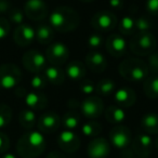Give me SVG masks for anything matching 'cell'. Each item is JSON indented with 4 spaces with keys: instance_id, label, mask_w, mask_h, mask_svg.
I'll use <instances>...</instances> for the list:
<instances>
[{
    "instance_id": "1",
    "label": "cell",
    "mask_w": 158,
    "mask_h": 158,
    "mask_svg": "<svg viewBox=\"0 0 158 158\" xmlns=\"http://www.w3.org/2000/svg\"><path fill=\"white\" fill-rule=\"evenodd\" d=\"M80 23L78 12L67 6H60L55 8L49 16V25L53 31L59 33H70L74 31Z\"/></svg>"
},
{
    "instance_id": "2",
    "label": "cell",
    "mask_w": 158,
    "mask_h": 158,
    "mask_svg": "<svg viewBox=\"0 0 158 158\" xmlns=\"http://www.w3.org/2000/svg\"><path fill=\"white\" fill-rule=\"evenodd\" d=\"M46 139L39 131H28L24 133L16 143V152L22 158H37L44 152Z\"/></svg>"
},
{
    "instance_id": "3",
    "label": "cell",
    "mask_w": 158,
    "mask_h": 158,
    "mask_svg": "<svg viewBox=\"0 0 158 158\" xmlns=\"http://www.w3.org/2000/svg\"><path fill=\"white\" fill-rule=\"evenodd\" d=\"M118 72L123 79L131 82L144 81L148 77V67L143 60L139 57H129L118 66Z\"/></svg>"
},
{
    "instance_id": "4",
    "label": "cell",
    "mask_w": 158,
    "mask_h": 158,
    "mask_svg": "<svg viewBox=\"0 0 158 158\" xmlns=\"http://www.w3.org/2000/svg\"><path fill=\"white\" fill-rule=\"evenodd\" d=\"M156 38L151 31L135 33L129 42V49L138 56H148L156 49Z\"/></svg>"
},
{
    "instance_id": "5",
    "label": "cell",
    "mask_w": 158,
    "mask_h": 158,
    "mask_svg": "<svg viewBox=\"0 0 158 158\" xmlns=\"http://www.w3.org/2000/svg\"><path fill=\"white\" fill-rule=\"evenodd\" d=\"M22 80V72L20 67L13 63L0 65V88L9 90L20 85Z\"/></svg>"
},
{
    "instance_id": "6",
    "label": "cell",
    "mask_w": 158,
    "mask_h": 158,
    "mask_svg": "<svg viewBox=\"0 0 158 158\" xmlns=\"http://www.w3.org/2000/svg\"><path fill=\"white\" fill-rule=\"evenodd\" d=\"M117 23H118L117 16L107 10H101L94 13L90 21L92 28L100 34L112 31L117 26Z\"/></svg>"
},
{
    "instance_id": "7",
    "label": "cell",
    "mask_w": 158,
    "mask_h": 158,
    "mask_svg": "<svg viewBox=\"0 0 158 158\" xmlns=\"http://www.w3.org/2000/svg\"><path fill=\"white\" fill-rule=\"evenodd\" d=\"M22 64L26 70L34 74H39L47 67L46 55L38 50H28L23 54Z\"/></svg>"
},
{
    "instance_id": "8",
    "label": "cell",
    "mask_w": 158,
    "mask_h": 158,
    "mask_svg": "<svg viewBox=\"0 0 158 158\" xmlns=\"http://www.w3.org/2000/svg\"><path fill=\"white\" fill-rule=\"evenodd\" d=\"M47 62L53 66H61L67 62L69 57V50L67 46L61 41L51 44L46 51Z\"/></svg>"
},
{
    "instance_id": "9",
    "label": "cell",
    "mask_w": 158,
    "mask_h": 158,
    "mask_svg": "<svg viewBox=\"0 0 158 158\" xmlns=\"http://www.w3.org/2000/svg\"><path fill=\"white\" fill-rule=\"evenodd\" d=\"M81 114L88 119H95L104 113V103L99 95H90L80 103Z\"/></svg>"
},
{
    "instance_id": "10",
    "label": "cell",
    "mask_w": 158,
    "mask_h": 158,
    "mask_svg": "<svg viewBox=\"0 0 158 158\" xmlns=\"http://www.w3.org/2000/svg\"><path fill=\"white\" fill-rule=\"evenodd\" d=\"M24 14L29 20L39 22L48 16V5L44 0H27L24 5Z\"/></svg>"
},
{
    "instance_id": "11",
    "label": "cell",
    "mask_w": 158,
    "mask_h": 158,
    "mask_svg": "<svg viewBox=\"0 0 158 158\" xmlns=\"http://www.w3.org/2000/svg\"><path fill=\"white\" fill-rule=\"evenodd\" d=\"M110 141L115 147L119 149L127 148L132 141V133L126 126L116 125L110 131Z\"/></svg>"
},
{
    "instance_id": "12",
    "label": "cell",
    "mask_w": 158,
    "mask_h": 158,
    "mask_svg": "<svg viewBox=\"0 0 158 158\" xmlns=\"http://www.w3.org/2000/svg\"><path fill=\"white\" fill-rule=\"evenodd\" d=\"M37 127L41 133H54L61 127V117L53 110L46 112L38 118Z\"/></svg>"
},
{
    "instance_id": "13",
    "label": "cell",
    "mask_w": 158,
    "mask_h": 158,
    "mask_svg": "<svg viewBox=\"0 0 158 158\" xmlns=\"http://www.w3.org/2000/svg\"><path fill=\"white\" fill-rule=\"evenodd\" d=\"M131 149L139 158H147L153 149V140L147 133H139L131 141Z\"/></svg>"
},
{
    "instance_id": "14",
    "label": "cell",
    "mask_w": 158,
    "mask_h": 158,
    "mask_svg": "<svg viewBox=\"0 0 158 158\" xmlns=\"http://www.w3.org/2000/svg\"><path fill=\"white\" fill-rule=\"evenodd\" d=\"M105 48L113 57H121L127 50V41L121 34H110L105 40Z\"/></svg>"
},
{
    "instance_id": "15",
    "label": "cell",
    "mask_w": 158,
    "mask_h": 158,
    "mask_svg": "<svg viewBox=\"0 0 158 158\" xmlns=\"http://www.w3.org/2000/svg\"><path fill=\"white\" fill-rule=\"evenodd\" d=\"M36 39L35 28L28 24H23L16 26L13 31V40L19 47H27Z\"/></svg>"
},
{
    "instance_id": "16",
    "label": "cell",
    "mask_w": 158,
    "mask_h": 158,
    "mask_svg": "<svg viewBox=\"0 0 158 158\" xmlns=\"http://www.w3.org/2000/svg\"><path fill=\"white\" fill-rule=\"evenodd\" d=\"M57 145L64 153H75L80 146V139L75 132L64 130L57 138Z\"/></svg>"
},
{
    "instance_id": "17",
    "label": "cell",
    "mask_w": 158,
    "mask_h": 158,
    "mask_svg": "<svg viewBox=\"0 0 158 158\" xmlns=\"http://www.w3.org/2000/svg\"><path fill=\"white\" fill-rule=\"evenodd\" d=\"M85 65L91 72L100 74V73H103L107 68L108 63L103 53L98 50H91L86 55V64Z\"/></svg>"
},
{
    "instance_id": "18",
    "label": "cell",
    "mask_w": 158,
    "mask_h": 158,
    "mask_svg": "<svg viewBox=\"0 0 158 158\" xmlns=\"http://www.w3.org/2000/svg\"><path fill=\"white\" fill-rule=\"evenodd\" d=\"M114 101L116 105L121 108H129L133 106L136 102V93L133 89L129 87H121L116 89L114 92Z\"/></svg>"
},
{
    "instance_id": "19",
    "label": "cell",
    "mask_w": 158,
    "mask_h": 158,
    "mask_svg": "<svg viewBox=\"0 0 158 158\" xmlns=\"http://www.w3.org/2000/svg\"><path fill=\"white\" fill-rule=\"evenodd\" d=\"M110 152V143L104 138H94L88 145V155L90 158H107Z\"/></svg>"
},
{
    "instance_id": "20",
    "label": "cell",
    "mask_w": 158,
    "mask_h": 158,
    "mask_svg": "<svg viewBox=\"0 0 158 158\" xmlns=\"http://www.w3.org/2000/svg\"><path fill=\"white\" fill-rule=\"evenodd\" d=\"M25 104L31 110H42L48 106V98L40 91H33L25 94Z\"/></svg>"
},
{
    "instance_id": "21",
    "label": "cell",
    "mask_w": 158,
    "mask_h": 158,
    "mask_svg": "<svg viewBox=\"0 0 158 158\" xmlns=\"http://www.w3.org/2000/svg\"><path fill=\"white\" fill-rule=\"evenodd\" d=\"M64 72L65 76L70 80H81L87 74V67L81 61L75 60L67 64Z\"/></svg>"
},
{
    "instance_id": "22",
    "label": "cell",
    "mask_w": 158,
    "mask_h": 158,
    "mask_svg": "<svg viewBox=\"0 0 158 158\" xmlns=\"http://www.w3.org/2000/svg\"><path fill=\"white\" fill-rule=\"evenodd\" d=\"M42 74L46 77L48 84L53 85V86H61L66 79L65 72L60 66H47Z\"/></svg>"
},
{
    "instance_id": "23",
    "label": "cell",
    "mask_w": 158,
    "mask_h": 158,
    "mask_svg": "<svg viewBox=\"0 0 158 158\" xmlns=\"http://www.w3.org/2000/svg\"><path fill=\"white\" fill-rule=\"evenodd\" d=\"M141 128L147 134H158V114L146 113L141 118Z\"/></svg>"
},
{
    "instance_id": "24",
    "label": "cell",
    "mask_w": 158,
    "mask_h": 158,
    "mask_svg": "<svg viewBox=\"0 0 158 158\" xmlns=\"http://www.w3.org/2000/svg\"><path fill=\"white\" fill-rule=\"evenodd\" d=\"M36 40L40 44H50L54 38V31L49 24L41 23L35 29Z\"/></svg>"
},
{
    "instance_id": "25",
    "label": "cell",
    "mask_w": 158,
    "mask_h": 158,
    "mask_svg": "<svg viewBox=\"0 0 158 158\" xmlns=\"http://www.w3.org/2000/svg\"><path fill=\"white\" fill-rule=\"evenodd\" d=\"M104 116L108 123L113 125H120L126 119L125 110L117 105H110L104 110Z\"/></svg>"
},
{
    "instance_id": "26",
    "label": "cell",
    "mask_w": 158,
    "mask_h": 158,
    "mask_svg": "<svg viewBox=\"0 0 158 158\" xmlns=\"http://www.w3.org/2000/svg\"><path fill=\"white\" fill-rule=\"evenodd\" d=\"M19 123H20L21 127L24 128L25 130H29L31 131L37 123V116L34 110L26 108L23 110L19 114Z\"/></svg>"
},
{
    "instance_id": "27",
    "label": "cell",
    "mask_w": 158,
    "mask_h": 158,
    "mask_svg": "<svg viewBox=\"0 0 158 158\" xmlns=\"http://www.w3.org/2000/svg\"><path fill=\"white\" fill-rule=\"evenodd\" d=\"M116 91V82L112 78H103L95 85V93L99 97H108Z\"/></svg>"
},
{
    "instance_id": "28",
    "label": "cell",
    "mask_w": 158,
    "mask_h": 158,
    "mask_svg": "<svg viewBox=\"0 0 158 158\" xmlns=\"http://www.w3.org/2000/svg\"><path fill=\"white\" fill-rule=\"evenodd\" d=\"M80 114L77 110H69L67 113L64 114V116L61 118V125H63V127L66 130H70L73 131L74 129H76L79 125H80Z\"/></svg>"
},
{
    "instance_id": "29",
    "label": "cell",
    "mask_w": 158,
    "mask_h": 158,
    "mask_svg": "<svg viewBox=\"0 0 158 158\" xmlns=\"http://www.w3.org/2000/svg\"><path fill=\"white\" fill-rule=\"evenodd\" d=\"M143 91L144 94L148 99H158V76L153 75L148 76L144 80L143 84Z\"/></svg>"
},
{
    "instance_id": "30",
    "label": "cell",
    "mask_w": 158,
    "mask_h": 158,
    "mask_svg": "<svg viewBox=\"0 0 158 158\" xmlns=\"http://www.w3.org/2000/svg\"><path fill=\"white\" fill-rule=\"evenodd\" d=\"M118 29L119 34H121L123 36H133L136 33L134 18L130 15L123 16L118 24Z\"/></svg>"
},
{
    "instance_id": "31",
    "label": "cell",
    "mask_w": 158,
    "mask_h": 158,
    "mask_svg": "<svg viewBox=\"0 0 158 158\" xmlns=\"http://www.w3.org/2000/svg\"><path fill=\"white\" fill-rule=\"evenodd\" d=\"M81 131L86 136L97 138L102 132V125L95 120H89L81 126Z\"/></svg>"
},
{
    "instance_id": "32",
    "label": "cell",
    "mask_w": 158,
    "mask_h": 158,
    "mask_svg": "<svg viewBox=\"0 0 158 158\" xmlns=\"http://www.w3.org/2000/svg\"><path fill=\"white\" fill-rule=\"evenodd\" d=\"M134 22H135L136 33H138V31H141V33H144V31H149L154 26L153 20L149 18V15L138 16V18L134 19Z\"/></svg>"
},
{
    "instance_id": "33",
    "label": "cell",
    "mask_w": 158,
    "mask_h": 158,
    "mask_svg": "<svg viewBox=\"0 0 158 158\" xmlns=\"http://www.w3.org/2000/svg\"><path fill=\"white\" fill-rule=\"evenodd\" d=\"M12 120V110L9 105L0 103V129H3Z\"/></svg>"
},
{
    "instance_id": "34",
    "label": "cell",
    "mask_w": 158,
    "mask_h": 158,
    "mask_svg": "<svg viewBox=\"0 0 158 158\" xmlns=\"http://www.w3.org/2000/svg\"><path fill=\"white\" fill-rule=\"evenodd\" d=\"M7 14H8V21L10 22V24H14L16 26H19V25L24 23L25 14L23 10L19 9V8L12 7Z\"/></svg>"
},
{
    "instance_id": "35",
    "label": "cell",
    "mask_w": 158,
    "mask_h": 158,
    "mask_svg": "<svg viewBox=\"0 0 158 158\" xmlns=\"http://www.w3.org/2000/svg\"><path fill=\"white\" fill-rule=\"evenodd\" d=\"M48 85L46 77L44 76V74L39 73V74H35L34 77L31 79V86L35 89L36 91H40L42 89H44Z\"/></svg>"
},
{
    "instance_id": "36",
    "label": "cell",
    "mask_w": 158,
    "mask_h": 158,
    "mask_svg": "<svg viewBox=\"0 0 158 158\" xmlns=\"http://www.w3.org/2000/svg\"><path fill=\"white\" fill-rule=\"evenodd\" d=\"M104 42V39L100 33H93L88 37V47L91 50H97L101 48Z\"/></svg>"
},
{
    "instance_id": "37",
    "label": "cell",
    "mask_w": 158,
    "mask_h": 158,
    "mask_svg": "<svg viewBox=\"0 0 158 158\" xmlns=\"http://www.w3.org/2000/svg\"><path fill=\"white\" fill-rule=\"evenodd\" d=\"M146 65L148 67V72H151L153 75L158 74V52L154 51L147 56Z\"/></svg>"
},
{
    "instance_id": "38",
    "label": "cell",
    "mask_w": 158,
    "mask_h": 158,
    "mask_svg": "<svg viewBox=\"0 0 158 158\" xmlns=\"http://www.w3.org/2000/svg\"><path fill=\"white\" fill-rule=\"evenodd\" d=\"M80 91L84 93L85 95H93V93H95V85L92 80H82L81 84H80Z\"/></svg>"
},
{
    "instance_id": "39",
    "label": "cell",
    "mask_w": 158,
    "mask_h": 158,
    "mask_svg": "<svg viewBox=\"0 0 158 158\" xmlns=\"http://www.w3.org/2000/svg\"><path fill=\"white\" fill-rule=\"evenodd\" d=\"M10 31H11V24L8 19L0 16V40L7 38L10 34Z\"/></svg>"
},
{
    "instance_id": "40",
    "label": "cell",
    "mask_w": 158,
    "mask_h": 158,
    "mask_svg": "<svg viewBox=\"0 0 158 158\" xmlns=\"http://www.w3.org/2000/svg\"><path fill=\"white\" fill-rule=\"evenodd\" d=\"M145 9L149 15L158 16V0H146Z\"/></svg>"
},
{
    "instance_id": "41",
    "label": "cell",
    "mask_w": 158,
    "mask_h": 158,
    "mask_svg": "<svg viewBox=\"0 0 158 158\" xmlns=\"http://www.w3.org/2000/svg\"><path fill=\"white\" fill-rule=\"evenodd\" d=\"M10 148V139L3 132H0V154H5Z\"/></svg>"
},
{
    "instance_id": "42",
    "label": "cell",
    "mask_w": 158,
    "mask_h": 158,
    "mask_svg": "<svg viewBox=\"0 0 158 158\" xmlns=\"http://www.w3.org/2000/svg\"><path fill=\"white\" fill-rule=\"evenodd\" d=\"M11 8L12 5L9 0H0V14L8 13Z\"/></svg>"
},
{
    "instance_id": "43",
    "label": "cell",
    "mask_w": 158,
    "mask_h": 158,
    "mask_svg": "<svg viewBox=\"0 0 158 158\" xmlns=\"http://www.w3.org/2000/svg\"><path fill=\"white\" fill-rule=\"evenodd\" d=\"M108 5L114 10H121L125 6V2H123V0H110Z\"/></svg>"
},
{
    "instance_id": "44",
    "label": "cell",
    "mask_w": 158,
    "mask_h": 158,
    "mask_svg": "<svg viewBox=\"0 0 158 158\" xmlns=\"http://www.w3.org/2000/svg\"><path fill=\"white\" fill-rule=\"evenodd\" d=\"M80 103H81V102H79L78 100H76V99H70L69 101L67 102V106L70 108V110H76L77 107H80Z\"/></svg>"
},
{
    "instance_id": "45",
    "label": "cell",
    "mask_w": 158,
    "mask_h": 158,
    "mask_svg": "<svg viewBox=\"0 0 158 158\" xmlns=\"http://www.w3.org/2000/svg\"><path fill=\"white\" fill-rule=\"evenodd\" d=\"M47 158H66L64 153L60 151H52L47 155Z\"/></svg>"
},
{
    "instance_id": "46",
    "label": "cell",
    "mask_w": 158,
    "mask_h": 158,
    "mask_svg": "<svg viewBox=\"0 0 158 158\" xmlns=\"http://www.w3.org/2000/svg\"><path fill=\"white\" fill-rule=\"evenodd\" d=\"M1 158H16V157H15V155H13V154H11V153H5V155Z\"/></svg>"
},
{
    "instance_id": "47",
    "label": "cell",
    "mask_w": 158,
    "mask_h": 158,
    "mask_svg": "<svg viewBox=\"0 0 158 158\" xmlns=\"http://www.w3.org/2000/svg\"><path fill=\"white\" fill-rule=\"evenodd\" d=\"M154 146H155V148L158 151V136L155 139V141H154Z\"/></svg>"
},
{
    "instance_id": "48",
    "label": "cell",
    "mask_w": 158,
    "mask_h": 158,
    "mask_svg": "<svg viewBox=\"0 0 158 158\" xmlns=\"http://www.w3.org/2000/svg\"><path fill=\"white\" fill-rule=\"evenodd\" d=\"M81 2H85V3H90V2H93L95 0H80Z\"/></svg>"
}]
</instances>
